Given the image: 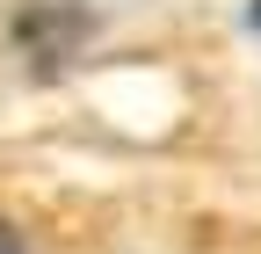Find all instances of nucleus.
Returning <instances> with one entry per match:
<instances>
[{"label": "nucleus", "mask_w": 261, "mask_h": 254, "mask_svg": "<svg viewBox=\"0 0 261 254\" xmlns=\"http://www.w3.org/2000/svg\"><path fill=\"white\" fill-rule=\"evenodd\" d=\"M8 37H15V51H22V66L58 73L65 58H73V51L94 37V15L73 8V0H29V8H15Z\"/></svg>", "instance_id": "f257e3e1"}, {"label": "nucleus", "mask_w": 261, "mask_h": 254, "mask_svg": "<svg viewBox=\"0 0 261 254\" xmlns=\"http://www.w3.org/2000/svg\"><path fill=\"white\" fill-rule=\"evenodd\" d=\"M247 22H254V29H261V0H254V8H247Z\"/></svg>", "instance_id": "7ed1b4c3"}, {"label": "nucleus", "mask_w": 261, "mask_h": 254, "mask_svg": "<svg viewBox=\"0 0 261 254\" xmlns=\"http://www.w3.org/2000/svg\"><path fill=\"white\" fill-rule=\"evenodd\" d=\"M0 254H29V247H22V233L8 225V218H0Z\"/></svg>", "instance_id": "f03ea898"}]
</instances>
